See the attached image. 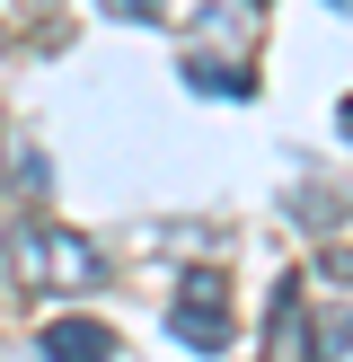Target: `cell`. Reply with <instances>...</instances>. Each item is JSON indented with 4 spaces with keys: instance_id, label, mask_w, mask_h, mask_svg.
<instances>
[{
    "instance_id": "6da1fadb",
    "label": "cell",
    "mask_w": 353,
    "mask_h": 362,
    "mask_svg": "<svg viewBox=\"0 0 353 362\" xmlns=\"http://www.w3.org/2000/svg\"><path fill=\"white\" fill-rule=\"evenodd\" d=\"M9 257H18V274H27V283H44V292H88V283L106 274V265H97V247H88L80 230H53V221H18Z\"/></svg>"
},
{
    "instance_id": "7a4b0ae2",
    "label": "cell",
    "mask_w": 353,
    "mask_h": 362,
    "mask_svg": "<svg viewBox=\"0 0 353 362\" xmlns=\"http://www.w3.org/2000/svg\"><path fill=\"white\" fill-rule=\"evenodd\" d=\"M168 336H176V345H194V354H221V345H229V283L212 274V265L176 283V300H168Z\"/></svg>"
},
{
    "instance_id": "3957f363",
    "label": "cell",
    "mask_w": 353,
    "mask_h": 362,
    "mask_svg": "<svg viewBox=\"0 0 353 362\" xmlns=\"http://www.w3.org/2000/svg\"><path fill=\"white\" fill-rule=\"evenodd\" d=\"M35 354H53V362H97V354H115V327H97V318H44V327H35Z\"/></svg>"
},
{
    "instance_id": "277c9868",
    "label": "cell",
    "mask_w": 353,
    "mask_h": 362,
    "mask_svg": "<svg viewBox=\"0 0 353 362\" xmlns=\"http://www.w3.org/2000/svg\"><path fill=\"white\" fill-rule=\"evenodd\" d=\"M186 80L203 88V98H256V80H247L239 62H186Z\"/></svg>"
},
{
    "instance_id": "5b68a950",
    "label": "cell",
    "mask_w": 353,
    "mask_h": 362,
    "mask_svg": "<svg viewBox=\"0 0 353 362\" xmlns=\"http://www.w3.org/2000/svg\"><path fill=\"white\" fill-rule=\"evenodd\" d=\"M274 345H282V354H292V345H300V300H292V292H282V300H274Z\"/></svg>"
},
{
    "instance_id": "8992f818",
    "label": "cell",
    "mask_w": 353,
    "mask_h": 362,
    "mask_svg": "<svg viewBox=\"0 0 353 362\" xmlns=\"http://www.w3.org/2000/svg\"><path fill=\"white\" fill-rule=\"evenodd\" d=\"M115 18H159V0H106Z\"/></svg>"
},
{
    "instance_id": "52a82bcc",
    "label": "cell",
    "mask_w": 353,
    "mask_h": 362,
    "mask_svg": "<svg viewBox=\"0 0 353 362\" xmlns=\"http://www.w3.org/2000/svg\"><path fill=\"white\" fill-rule=\"evenodd\" d=\"M335 124H345V133H353V98H345V115H335Z\"/></svg>"
}]
</instances>
